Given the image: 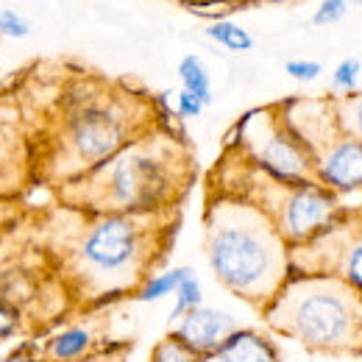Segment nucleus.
<instances>
[{"mask_svg": "<svg viewBox=\"0 0 362 362\" xmlns=\"http://www.w3.org/2000/svg\"><path fill=\"white\" fill-rule=\"evenodd\" d=\"M176 228L179 212L92 215L59 204L42 226V257L70 310L90 315L134 296L168 257Z\"/></svg>", "mask_w": 362, "mask_h": 362, "instance_id": "f257e3e1", "label": "nucleus"}, {"mask_svg": "<svg viewBox=\"0 0 362 362\" xmlns=\"http://www.w3.org/2000/svg\"><path fill=\"white\" fill-rule=\"evenodd\" d=\"M156 126L159 103L151 95L100 76H73L50 100L42 123L28 126L34 179L59 189Z\"/></svg>", "mask_w": 362, "mask_h": 362, "instance_id": "f03ea898", "label": "nucleus"}, {"mask_svg": "<svg viewBox=\"0 0 362 362\" xmlns=\"http://www.w3.org/2000/svg\"><path fill=\"white\" fill-rule=\"evenodd\" d=\"M192 181L195 156L189 142L162 123L81 179L59 187L56 201L92 215L179 212Z\"/></svg>", "mask_w": 362, "mask_h": 362, "instance_id": "7ed1b4c3", "label": "nucleus"}, {"mask_svg": "<svg viewBox=\"0 0 362 362\" xmlns=\"http://www.w3.org/2000/svg\"><path fill=\"white\" fill-rule=\"evenodd\" d=\"M204 254L221 287L257 313L290 279V245L257 206L231 195H206Z\"/></svg>", "mask_w": 362, "mask_h": 362, "instance_id": "20e7f679", "label": "nucleus"}, {"mask_svg": "<svg viewBox=\"0 0 362 362\" xmlns=\"http://www.w3.org/2000/svg\"><path fill=\"white\" fill-rule=\"evenodd\" d=\"M273 334L323 357H362V293L334 276L290 273L259 313Z\"/></svg>", "mask_w": 362, "mask_h": 362, "instance_id": "39448f33", "label": "nucleus"}, {"mask_svg": "<svg viewBox=\"0 0 362 362\" xmlns=\"http://www.w3.org/2000/svg\"><path fill=\"white\" fill-rule=\"evenodd\" d=\"M209 192L231 195L257 206L290 248L315 240L346 212L340 195L323 184H287L273 179L231 148H226L209 173Z\"/></svg>", "mask_w": 362, "mask_h": 362, "instance_id": "423d86ee", "label": "nucleus"}, {"mask_svg": "<svg viewBox=\"0 0 362 362\" xmlns=\"http://www.w3.org/2000/svg\"><path fill=\"white\" fill-rule=\"evenodd\" d=\"M287 123L307 142L315 159L317 184L337 195L362 189V142L346 134L334 117L332 98H290L281 100Z\"/></svg>", "mask_w": 362, "mask_h": 362, "instance_id": "0eeeda50", "label": "nucleus"}, {"mask_svg": "<svg viewBox=\"0 0 362 362\" xmlns=\"http://www.w3.org/2000/svg\"><path fill=\"white\" fill-rule=\"evenodd\" d=\"M226 148L237 151L273 179L287 184H317L315 159L307 142L287 123L281 103H268L243 115Z\"/></svg>", "mask_w": 362, "mask_h": 362, "instance_id": "6e6552de", "label": "nucleus"}, {"mask_svg": "<svg viewBox=\"0 0 362 362\" xmlns=\"http://www.w3.org/2000/svg\"><path fill=\"white\" fill-rule=\"evenodd\" d=\"M290 273L334 276L362 293V212H343L315 240L290 248Z\"/></svg>", "mask_w": 362, "mask_h": 362, "instance_id": "1a4fd4ad", "label": "nucleus"}, {"mask_svg": "<svg viewBox=\"0 0 362 362\" xmlns=\"http://www.w3.org/2000/svg\"><path fill=\"white\" fill-rule=\"evenodd\" d=\"M34 184V151L25 115L14 98H6L0 100V198L17 201Z\"/></svg>", "mask_w": 362, "mask_h": 362, "instance_id": "9d476101", "label": "nucleus"}, {"mask_svg": "<svg viewBox=\"0 0 362 362\" xmlns=\"http://www.w3.org/2000/svg\"><path fill=\"white\" fill-rule=\"evenodd\" d=\"M237 329H240V320L231 313L201 304L198 310H192V313L181 317L176 326H170V334L176 340H181L189 351H195L198 357H209Z\"/></svg>", "mask_w": 362, "mask_h": 362, "instance_id": "9b49d317", "label": "nucleus"}, {"mask_svg": "<svg viewBox=\"0 0 362 362\" xmlns=\"http://www.w3.org/2000/svg\"><path fill=\"white\" fill-rule=\"evenodd\" d=\"M106 346L103 323L73 320L64 329H53L40 343V362H81Z\"/></svg>", "mask_w": 362, "mask_h": 362, "instance_id": "f8f14e48", "label": "nucleus"}, {"mask_svg": "<svg viewBox=\"0 0 362 362\" xmlns=\"http://www.w3.org/2000/svg\"><path fill=\"white\" fill-rule=\"evenodd\" d=\"M204 362H281V357L265 332L240 326L218 351L204 357Z\"/></svg>", "mask_w": 362, "mask_h": 362, "instance_id": "ddd939ff", "label": "nucleus"}, {"mask_svg": "<svg viewBox=\"0 0 362 362\" xmlns=\"http://www.w3.org/2000/svg\"><path fill=\"white\" fill-rule=\"evenodd\" d=\"M176 73H179L181 90L189 92L192 98H198L204 106H212V100H215L212 76H209V70H206V64H204V59H201V56H195V53L181 56Z\"/></svg>", "mask_w": 362, "mask_h": 362, "instance_id": "4468645a", "label": "nucleus"}, {"mask_svg": "<svg viewBox=\"0 0 362 362\" xmlns=\"http://www.w3.org/2000/svg\"><path fill=\"white\" fill-rule=\"evenodd\" d=\"M189 273H195L189 265H176V268H168V271H156L153 276H148L139 284V290L132 296V301H136V304H156V301L173 296L176 287H179Z\"/></svg>", "mask_w": 362, "mask_h": 362, "instance_id": "2eb2a0df", "label": "nucleus"}, {"mask_svg": "<svg viewBox=\"0 0 362 362\" xmlns=\"http://www.w3.org/2000/svg\"><path fill=\"white\" fill-rule=\"evenodd\" d=\"M206 37H209L215 45L226 47L231 53H248V50H254V37H251V31L243 28L240 23H234V20H226V17L212 20V23L206 25Z\"/></svg>", "mask_w": 362, "mask_h": 362, "instance_id": "dca6fc26", "label": "nucleus"}, {"mask_svg": "<svg viewBox=\"0 0 362 362\" xmlns=\"http://www.w3.org/2000/svg\"><path fill=\"white\" fill-rule=\"evenodd\" d=\"M332 109H334V117H337L340 129L354 136L357 142H362V92L357 90L351 95L332 98Z\"/></svg>", "mask_w": 362, "mask_h": 362, "instance_id": "f3484780", "label": "nucleus"}, {"mask_svg": "<svg viewBox=\"0 0 362 362\" xmlns=\"http://www.w3.org/2000/svg\"><path fill=\"white\" fill-rule=\"evenodd\" d=\"M201 304H204V287H201L198 276L189 273L176 287V293H173V310L168 315V326H176L181 317L187 315V313H192V310H198Z\"/></svg>", "mask_w": 362, "mask_h": 362, "instance_id": "a211bd4d", "label": "nucleus"}, {"mask_svg": "<svg viewBox=\"0 0 362 362\" xmlns=\"http://www.w3.org/2000/svg\"><path fill=\"white\" fill-rule=\"evenodd\" d=\"M31 329L37 332L34 320L25 315L20 307H14V304H8V301H0V343L17 340V337L28 334Z\"/></svg>", "mask_w": 362, "mask_h": 362, "instance_id": "6ab92c4d", "label": "nucleus"}, {"mask_svg": "<svg viewBox=\"0 0 362 362\" xmlns=\"http://www.w3.org/2000/svg\"><path fill=\"white\" fill-rule=\"evenodd\" d=\"M148 362H204V357H198L195 351H189L181 340H176L170 332L151 349Z\"/></svg>", "mask_w": 362, "mask_h": 362, "instance_id": "aec40b11", "label": "nucleus"}, {"mask_svg": "<svg viewBox=\"0 0 362 362\" xmlns=\"http://www.w3.org/2000/svg\"><path fill=\"white\" fill-rule=\"evenodd\" d=\"M360 73H362V62L360 59H343L334 70H332V90L340 95H351L360 87Z\"/></svg>", "mask_w": 362, "mask_h": 362, "instance_id": "412c9836", "label": "nucleus"}, {"mask_svg": "<svg viewBox=\"0 0 362 362\" xmlns=\"http://www.w3.org/2000/svg\"><path fill=\"white\" fill-rule=\"evenodd\" d=\"M31 34V20L20 11V8H0V37H8V40H25Z\"/></svg>", "mask_w": 362, "mask_h": 362, "instance_id": "4be33fe9", "label": "nucleus"}, {"mask_svg": "<svg viewBox=\"0 0 362 362\" xmlns=\"http://www.w3.org/2000/svg\"><path fill=\"white\" fill-rule=\"evenodd\" d=\"M349 0H320L315 11H313V25L323 28V25H337L346 14H349Z\"/></svg>", "mask_w": 362, "mask_h": 362, "instance_id": "5701e85b", "label": "nucleus"}, {"mask_svg": "<svg viewBox=\"0 0 362 362\" xmlns=\"http://www.w3.org/2000/svg\"><path fill=\"white\" fill-rule=\"evenodd\" d=\"M284 73H287L293 81L310 84V81H317V78H320L323 64L315 62V59H290V62H284Z\"/></svg>", "mask_w": 362, "mask_h": 362, "instance_id": "b1692460", "label": "nucleus"}, {"mask_svg": "<svg viewBox=\"0 0 362 362\" xmlns=\"http://www.w3.org/2000/svg\"><path fill=\"white\" fill-rule=\"evenodd\" d=\"M129 354H132V343L129 340H120V343L100 346L95 354H90L87 360L81 362H129Z\"/></svg>", "mask_w": 362, "mask_h": 362, "instance_id": "393cba45", "label": "nucleus"}, {"mask_svg": "<svg viewBox=\"0 0 362 362\" xmlns=\"http://www.w3.org/2000/svg\"><path fill=\"white\" fill-rule=\"evenodd\" d=\"M204 103L198 100V98H192L189 92L179 90V95H176V115H179L181 120H195V117H201L204 115Z\"/></svg>", "mask_w": 362, "mask_h": 362, "instance_id": "a878e982", "label": "nucleus"}, {"mask_svg": "<svg viewBox=\"0 0 362 362\" xmlns=\"http://www.w3.org/2000/svg\"><path fill=\"white\" fill-rule=\"evenodd\" d=\"M0 362H40V343L37 340H25L17 349L0 354Z\"/></svg>", "mask_w": 362, "mask_h": 362, "instance_id": "bb28decb", "label": "nucleus"}, {"mask_svg": "<svg viewBox=\"0 0 362 362\" xmlns=\"http://www.w3.org/2000/svg\"><path fill=\"white\" fill-rule=\"evenodd\" d=\"M17 212H20L17 201H6V198H0V234L8 231V226H14Z\"/></svg>", "mask_w": 362, "mask_h": 362, "instance_id": "cd10ccee", "label": "nucleus"}, {"mask_svg": "<svg viewBox=\"0 0 362 362\" xmlns=\"http://www.w3.org/2000/svg\"><path fill=\"white\" fill-rule=\"evenodd\" d=\"M257 3H293V0H257Z\"/></svg>", "mask_w": 362, "mask_h": 362, "instance_id": "c85d7f7f", "label": "nucleus"}, {"mask_svg": "<svg viewBox=\"0 0 362 362\" xmlns=\"http://www.w3.org/2000/svg\"><path fill=\"white\" fill-rule=\"evenodd\" d=\"M349 6H362V0H349Z\"/></svg>", "mask_w": 362, "mask_h": 362, "instance_id": "c756f323", "label": "nucleus"}]
</instances>
